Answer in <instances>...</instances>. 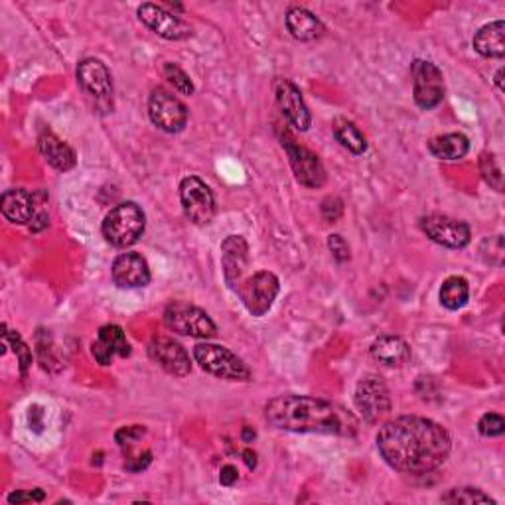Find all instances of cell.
<instances>
[{
  "label": "cell",
  "mask_w": 505,
  "mask_h": 505,
  "mask_svg": "<svg viewBox=\"0 0 505 505\" xmlns=\"http://www.w3.org/2000/svg\"><path fill=\"white\" fill-rule=\"evenodd\" d=\"M377 450L397 472L427 474L447 462L452 438L437 420L407 415L379 428Z\"/></svg>",
  "instance_id": "1"
},
{
  "label": "cell",
  "mask_w": 505,
  "mask_h": 505,
  "mask_svg": "<svg viewBox=\"0 0 505 505\" xmlns=\"http://www.w3.org/2000/svg\"><path fill=\"white\" fill-rule=\"evenodd\" d=\"M264 418L279 430L310 435H345V415L332 403L304 395H281L264 405Z\"/></svg>",
  "instance_id": "2"
},
{
  "label": "cell",
  "mask_w": 505,
  "mask_h": 505,
  "mask_svg": "<svg viewBox=\"0 0 505 505\" xmlns=\"http://www.w3.org/2000/svg\"><path fill=\"white\" fill-rule=\"evenodd\" d=\"M144 227H147L144 211L135 201H123L105 215L101 233L109 245L117 249H127L135 245L142 237Z\"/></svg>",
  "instance_id": "3"
},
{
  "label": "cell",
  "mask_w": 505,
  "mask_h": 505,
  "mask_svg": "<svg viewBox=\"0 0 505 505\" xmlns=\"http://www.w3.org/2000/svg\"><path fill=\"white\" fill-rule=\"evenodd\" d=\"M194 359L206 374L225 381H251V369L242 357L218 344H198Z\"/></svg>",
  "instance_id": "4"
},
{
  "label": "cell",
  "mask_w": 505,
  "mask_h": 505,
  "mask_svg": "<svg viewBox=\"0 0 505 505\" xmlns=\"http://www.w3.org/2000/svg\"><path fill=\"white\" fill-rule=\"evenodd\" d=\"M164 324L174 334L190 335V338L198 340H208L218 334V326H215V322L210 318L206 310L190 303H182V300H176V303L166 306Z\"/></svg>",
  "instance_id": "5"
},
{
  "label": "cell",
  "mask_w": 505,
  "mask_h": 505,
  "mask_svg": "<svg viewBox=\"0 0 505 505\" xmlns=\"http://www.w3.org/2000/svg\"><path fill=\"white\" fill-rule=\"evenodd\" d=\"M281 293V283L271 271H257L239 286V298L251 316H264Z\"/></svg>",
  "instance_id": "6"
},
{
  "label": "cell",
  "mask_w": 505,
  "mask_h": 505,
  "mask_svg": "<svg viewBox=\"0 0 505 505\" xmlns=\"http://www.w3.org/2000/svg\"><path fill=\"white\" fill-rule=\"evenodd\" d=\"M180 201L186 218L194 225H208L215 218V198L210 186L198 176H186L180 182Z\"/></svg>",
  "instance_id": "7"
},
{
  "label": "cell",
  "mask_w": 505,
  "mask_h": 505,
  "mask_svg": "<svg viewBox=\"0 0 505 505\" xmlns=\"http://www.w3.org/2000/svg\"><path fill=\"white\" fill-rule=\"evenodd\" d=\"M150 121L164 132H180L188 125V107L174 93L156 88L149 98Z\"/></svg>",
  "instance_id": "8"
},
{
  "label": "cell",
  "mask_w": 505,
  "mask_h": 505,
  "mask_svg": "<svg viewBox=\"0 0 505 505\" xmlns=\"http://www.w3.org/2000/svg\"><path fill=\"white\" fill-rule=\"evenodd\" d=\"M283 147L286 150L288 162H291V168L294 172V178L298 180V184H303L306 188H322L326 184V170H324V164L318 159V154L308 150L303 144H298L291 137L283 139Z\"/></svg>",
  "instance_id": "9"
},
{
  "label": "cell",
  "mask_w": 505,
  "mask_h": 505,
  "mask_svg": "<svg viewBox=\"0 0 505 505\" xmlns=\"http://www.w3.org/2000/svg\"><path fill=\"white\" fill-rule=\"evenodd\" d=\"M420 230L425 232L430 242L447 249H464L472 239L470 225L440 213H432L420 220Z\"/></svg>",
  "instance_id": "10"
},
{
  "label": "cell",
  "mask_w": 505,
  "mask_h": 505,
  "mask_svg": "<svg viewBox=\"0 0 505 505\" xmlns=\"http://www.w3.org/2000/svg\"><path fill=\"white\" fill-rule=\"evenodd\" d=\"M354 401L357 411L367 423H377L385 415L391 413V395L387 385L379 377L369 376L356 385Z\"/></svg>",
  "instance_id": "11"
},
{
  "label": "cell",
  "mask_w": 505,
  "mask_h": 505,
  "mask_svg": "<svg viewBox=\"0 0 505 505\" xmlns=\"http://www.w3.org/2000/svg\"><path fill=\"white\" fill-rule=\"evenodd\" d=\"M413 98L420 109H435L444 98V76L442 71L425 59L413 62Z\"/></svg>",
  "instance_id": "12"
},
{
  "label": "cell",
  "mask_w": 505,
  "mask_h": 505,
  "mask_svg": "<svg viewBox=\"0 0 505 505\" xmlns=\"http://www.w3.org/2000/svg\"><path fill=\"white\" fill-rule=\"evenodd\" d=\"M77 81L81 89L86 91L98 105H113V79L111 71L101 59L88 57L77 66Z\"/></svg>",
  "instance_id": "13"
},
{
  "label": "cell",
  "mask_w": 505,
  "mask_h": 505,
  "mask_svg": "<svg viewBox=\"0 0 505 505\" xmlns=\"http://www.w3.org/2000/svg\"><path fill=\"white\" fill-rule=\"evenodd\" d=\"M137 15L144 26L159 34L164 40H186L188 36H191V28L188 24L180 16L172 15V12H168L164 6L144 3L139 6Z\"/></svg>",
  "instance_id": "14"
},
{
  "label": "cell",
  "mask_w": 505,
  "mask_h": 505,
  "mask_svg": "<svg viewBox=\"0 0 505 505\" xmlns=\"http://www.w3.org/2000/svg\"><path fill=\"white\" fill-rule=\"evenodd\" d=\"M274 98L276 105H279L281 113L296 130L304 132L312 125V115L304 103L303 93L294 86L291 79H276L274 81Z\"/></svg>",
  "instance_id": "15"
},
{
  "label": "cell",
  "mask_w": 505,
  "mask_h": 505,
  "mask_svg": "<svg viewBox=\"0 0 505 505\" xmlns=\"http://www.w3.org/2000/svg\"><path fill=\"white\" fill-rule=\"evenodd\" d=\"M149 356L154 364H159L166 374L174 377H186L191 371L190 354L182 344H178L166 335H156L149 345Z\"/></svg>",
  "instance_id": "16"
},
{
  "label": "cell",
  "mask_w": 505,
  "mask_h": 505,
  "mask_svg": "<svg viewBox=\"0 0 505 505\" xmlns=\"http://www.w3.org/2000/svg\"><path fill=\"white\" fill-rule=\"evenodd\" d=\"M222 264L227 286L233 293L243 283V274L249 264V245L243 235H227L222 243Z\"/></svg>",
  "instance_id": "17"
},
{
  "label": "cell",
  "mask_w": 505,
  "mask_h": 505,
  "mask_svg": "<svg viewBox=\"0 0 505 505\" xmlns=\"http://www.w3.org/2000/svg\"><path fill=\"white\" fill-rule=\"evenodd\" d=\"M111 276L117 286L121 288H140L147 286L152 279L147 259L139 252H123L111 264Z\"/></svg>",
  "instance_id": "18"
},
{
  "label": "cell",
  "mask_w": 505,
  "mask_h": 505,
  "mask_svg": "<svg viewBox=\"0 0 505 505\" xmlns=\"http://www.w3.org/2000/svg\"><path fill=\"white\" fill-rule=\"evenodd\" d=\"M91 354L98 359L99 366H111L115 356L129 357L130 344L121 326L117 324H107L98 334V340L91 344Z\"/></svg>",
  "instance_id": "19"
},
{
  "label": "cell",
  "mask_w": 505,
  "mask_h": 505,
  "mask_svg": "<svg viewBox=\"0 0 505 505\" xmlns=\"http://www.w3.org/2000/svg\"><path fill=\"white\" fill-rule=\"evenodd\" d=\"M0 210H3V215L16 225H30L32 220L36 218V200L30 194V191L15 188V190H6L3 198H0Z\"/></svg>",
  "instance_id": "20"
},
{
  "label": "cell",
  "mask_w": 505,
  "mask_h": 505,
  "mask_svg": "<svg viewBox=\"0 0 505 505\" xmlns=\"http://www.w3.org/2000/svg\"><path fill=\"white\" fill-rule=\"evenodd\" d=\"M40 154L46 159V162L59 172H67L76 166L77 156L76 150L64 142L59 137H56L52 130H44L38 139Z\"/></svg>",
  "instance_id": "21"
},
{
  "label": "cell",
  "mask_w": 505,
  "mask_h": 505,
  "mask_svg": "<svg viewBox=\"0 0 505 505\" xmlns=\"http://www.w3.org/2000/svg\"><path fill=\"white\" fill-rule=\"evenodd\" d=\"M286 30L291 32V36L298 42H312L318 40L324 34V24L322 20L310 12L304 6H293L286 12Z\"/></svg>",
  "instance_id": "22"
},
{
  "label": "cell",
  "mask_w": 505,
  "mask_h": 505,
  "mask_svg": "<svg viewBox=\"0 0 505 505\" xmlns=\"http://www.w3.org/2000/svg\"><path fill=\"white\" fill-rule=\"evenodd\" d=\"M371 357L387 367H401L411 357V347L399 335H379L371 344Z\"/></svg>",
  "instance_id": "23"
},
{
  "label": "cell",
  "mask_w": 505,
  "mask_h": 505,
  "mask_svg": "<svg viewBox=\"0 0 505 505\" xmlns=\"http://www.w3.org/2000/svg\"><path fill=\"white\" fill-rule=\"evenodd\" d=\"M503 36H505V22L503 20L490 22L476 32L474 40H472L474 50L484 57L501 59L505 56Z\"/></svg>",
  "instance_id": "24"
},
{
  "label": "cell",
  "mask_w": 505,
  "mask_h": 505,
  "mask_svg": "<svg viewBox=\"0 0 505 505\" xmlns=\"http://www.w3.org/2000/svg\"><path fill=\"white\" fill-rule=\"evenodd\" d=\"M470 150V140L462 132H448V135L435 137L428 142V152L438 160L454 162L460 160Z\"/></svg>",
  "instance_id": "25"
},
{
  "label": "cell",
  "mask_w": 505,
  "mask_h": 505,
  "mask_svg": "<svg viewBox=\"0 0 505 505\" xmlns=\"http://www.w3.org/2000/svg\"><path fill=\"white\" fill-rule=\"evenodd\" d=\"M334 137L344 149L350 150L352 154H364L367 150V139L354 121L340 117L334 121Z\"/></svg>",
  "instance_id": "26"
},
{
  "label": "cell",
  "mask_w": 505,
  "mask_h": 505,
  "mask_svg": "<svg viewBox=\"0 0 505 505\" xmlns=\"http://www.w3.org/2000/svg\"><path fill=\"white\" fill-rule=\"evenodd\" d=\"M440 304L448 310H460L470 298V284L464 276H448L440 286Z\"/></svg>",
  "instance_id": "27"
},
{
  "label": "cell",
  "mask_w": 505,
  "mask_h": 505,
  "mask_svg": "<svg viewBox=\"0 0 505 505\" xmlns=\"http://www.w3.org/2000/svg\"><path fill=\"white\" fill-rule=\"evenodd\" d=\"M3 338H5V347H12V352L16 354L18 364H20V376L26 377L28 369L32 366V350L28 347V344L22 340V335L15 330H8L6 324L3 326Z\"/></svg>",
  "instance_id": "28"
},
{
  "label": "cell",
  "mask_w": 505,
  "mask_h": 505,
  "mask_svg": "<svg viewBox=\"0 0 505 505\" xmlns=\"http://www.w3.org/2000/svg\"><path fill=\"white\" fill-rule=\"evenodd\" d=\"M444 503H466V505H474V503H496L494 498H490L484 494L482 490L478 488H454L447 491L440 498Z\"/></svg>",
  "instance_id": "29"
},
{
  "label": "cell",
  "mask_w": 505,
  "mask_h": 505,
  "mask_svg": "<svg viewBox=\"0 0 505 505\" xmlns=\"http://www.w3.org/2000/svg\"><path fill=\"white\" fill-rule=\"evenodd\" d=\"M164 77L180 95H194V83L182 67H178L176 64H164Z\"/></svg>",
  "instance_id": "30"
},
{
  "label": "cell",
  "mask_w": 505,
  "mask_h": 505,
  "mask_svg": "<svg viewBox=\"0 0 505 505\" xmlns=\"http://www.w3.org/2000/svg\"><path fill=\"white\" fill-rule=\"evenodd\" d=\"M479 170H482L484 180L491 188H496L498 191L503 190V176H501V168L498 164L496 154L484 152L482 159H479Z\"/></svg>",
  "instance_id": "31"
},
{
  "label": "cell",
  "mask_w": 505,
  "mask_h": 505,
  "mask_svg": "<svg viewBox=\"0 0 505 505\" xmlns=\"http://www.w3.org/2000/svg\"><path fill=\"white\" fill-rule=\"evenodd\" d=\"M478 430L482 437H501L505 432V418L498 413H486L479 418Z\"/></svg>",
  "instance_id": "32"
},
{
  "label": "cell",
  "mask_w": 505,
  "mask_h": 505,
  "mask_svg": "<svg viewBox=\"0 0 505 505\" xmlns=\"http://www.w3.org/2000/svg\"><path fill=\"white\" fill-rule=\"evenodd\" d=\"M144 435H147V428L140 425H130V427H123L115 432V440L119 442V447H132V444H137Z\"/></svg>",
  "instance_id": "33"
},
{
  "label": "cell",
  "mask_w": 505,
  "mask_h": 505,
  "mask_svg": "<svg viewBox=\"0 0 505 505\" xmlns=\"http://www.w3.org/2000/svg\"><path fill=\"white\" fill-rule=\"evenodd\" d=\"M344 215V201L340 198L335 196H330L322 201V218L330 222V223H335Z\"/></svg>",
  "instance_id": "34"
},
{
  "label": "cell",
  "mask_w": 505,
  "mask_h": 505,
  "mask_svg": "<svg viewBox=\"0 0 505 505\" xmlns=\"http://www.w3.org/2000/svg\"><path fill=\"white\" fill-rule=\"evenodd\" d=\"M328 249L332 252V257L338 263L350 261V245H347L345 239L338 233H334L328 237Z\"/></svg>",
  "instance_id": "35"
},
{
  "label": "cell",
  "mask_w": 505,
  "mask_h": 505,
  "mask_svg": "<svg viewBox=\"0 0 505 505\" xmlns=\"http://www.w3.org/2000/svg\"><path fill=\"white\" fill-rule=\"evenodd\" d=\"M46 494L42 490H32V491H12L8 496V503H26V501H44Z\"/></svg>",
  "instance_id": "36"
},
{
  "label": "cell",
  "mask_w": 505,
  "mask_h": 505,
  "mask_svg": "<svg viewBox=\"0 0 505 505\" xmlns=\"http://www.w3.org/2000/svg\"><path fill=\"white\" fill-rule=\"evenodd\" d=\"M150 462H152V452H150V450H144L142 454L137 456V459L127 460L125 468H127L129 472H142L144 468H149Z\"/></svg>",
  "instance_id": "37"
},
{
  "label": "cell",
  "mask_w": 505,
  "mask_h": 505,
  "mask_svg": "<svg viewBox=\"0 0 505 505\" xmlns=\"http://www.w3.org/2000/svg\"><path fill=\"white\" fill-rule=\"evenodd\" d=\"M28 425L32 430L42 432L44 427V408L40 405H32L28 408Z\"/></svg>",
  "instance_id": "38"
},
{
  "label": "cell",
  "mask_w": 505,
  "mask_h": 505,
  "mask_svg": "<svg viewBox=\"0 0 505 505\" xmlns=\"http://www.w3.org/2000/svg\"><path fill=\"white\" fill-rule=\"evenodd\" d=\"M237 478H239V472H237L235 466L227 464V466L222 468V474H220L222 486H233L237 482Z\"/></svg>",
  "instance_id": "39"
},
{
  "label": "cell",
  "mask_w": 505,
  "mask_h": 505,
  "mask_svg": "<svg viewBox=\"0 0 505 505\" xmlns=\"http://www.w3.org/2000/svg\"><path fill=\"white\" fill-rule=\"evenodd\" d=\"M243 460H245V464L249 466V470H255V468H257V454H255V452H252V450H245V452H243Z\"/></svg>",
  "instance_id": "40"
},
{
  "label": "cell",
  "mask_w": 505,
  "mask_h": 505,
  "mask_svg": "<svg viewBox=\"0 0 505 505\" xmlns=\"http://www.w3.org/2000/svg\"><path fill=\"white\" fill-rule=\"evenodd\" d=\"M255 437H257V432H255V430L249 428V427L243 428V440H245V442H252V438H255Z\"/></svg>",
  "instance_id": "41"
},
{
  "label": "cell",
  "mask_w": 505,
  "mask_h": 505,
  "mask_svg": "<svg viewBox=\"0 0 505 505\" xmlns=\"http://www.w3.org/2000/svg\"><path fill=\"white\" fill-rule=\"evenodd\" d=\"M501 77H503V69H500L496 74V86L500 88V91H503V83H501Z\"/></svg>",
  "instance_id": "42"
}]
</instances>
